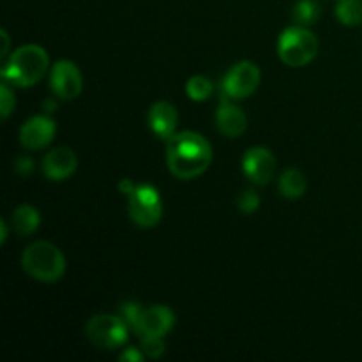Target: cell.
<instances>
[{
	"mask_svg": "<svg viewBox=\"0 0 362 362\" xmlns=\"http://www.w3.org/2000/svg\"><path fill=\"white\" fill-rule=\"evenodd\" d=\"M120 361H127V362H140L144 361V356L138 349H126L124 354L120 356Z\"/></svg>",
	"mask_w": 362,
	"mask_h": 362,
	"instance_id": "d4e9b609",
	"label": "cell"
},
{
	"mask_svg": "<svg viewBox=\"0 0 362 362\" xmlns=\"http://www.w3.org/2000/svg\"><path fill=\"white\" fill-rule=\"evenodd\" d=\"M318 41L306 27H288L281 32L278 41V55L286 66L303 67L317 57Z\"/></svg>",
	"mask_w": 362,
	"mask_h": 362,
	"instance_id": "277c9868",
	"label": "cell"
},
{
	"mask_svg": "<svg viewBox=\"0 0 362 362\" xmlns=\"http://www.w3.org/2000/svg\"><path fill=\"white\" fill-rule=\"evenodd\" d=\"M306 177L300 170L290 168L279 177V191L286 198H300L306 193Z\"/></svg>",
	"mask_w": 362,
	"mask_h": 362,
	"instance_id": "2e32d148",
	"label": "cell"
},
{
	"mask_svg": "<svg viewBox=\"0 0 362 362\" xmlns=\"http://www.w3.org/2000/svg\"><path fill=\"white\" fill-rule=\"evenodd\" d=\"M120 191H122V193L124 194H129L131 193V191H133L134 189V184L133 182H131V180L129 179H124L122 180V182H120Z\"/></svg>",
	"mask_w": 362,
	"mask_h": 362,
	"instance_id": "484cf974",
	"label": "cell"
},
{
	"mask_svg": "<svg viewBox=\"0 0 362 362\" xmlns=\"http://www.w3.org/2000/svg\"><path fill=\"white\" fill-rule=\"evenodd\" d=\"M14 95L9 90L7 83L4 81L2 87H0V113H2V119H7L11 115V112L14 110Z\"/></svg>",
	"mask_w": 362,
	"mask_h": 362,
	"instance_id": "603a6c76",
	"label": "cell"
},
{
	"mask_svg": "<svg viewBox=\"0 0 362 362\" xmlns=\"http://www.w3.org/2000/svg\"><path fill=\"white\" fill-rule=\"evenodd\" d=\"M243 168L251 182L258 184V186H265L274 177L276 159L267 148L253 147L244 154Z\"/></svg>",
	"mask_w": 362,
	"mask_h": 362,
	"instance_id": "30bf717a",
	"label": "cell"
},
{
	"mask_svg": "<svg viewBox=\"0 0 362 362\" xmlns=\"http://www.w3.org/2000/svg\"><path fill=\"white\" fill-rule=\"evenodd\" d=\"M49 85H52V90L57 98L69 101V99L78 98L81 94L83 78H81L80 69L71 60H60L53 66Z\"/></svg>",
	"mask_w": 362,
	"mask_h": 362,
	"instance_id": "ba28073f",
	"label": "cell"
},
{
	"mask_svg": "<svg viewBox=\"0 0 362 362\" xmlns=\"http://www.w3.org/2000/svg\"><path fill=\"white\" fill-rule=\"evenodd\" d=\"M320 18V6L317 0H299L293 7V21L300 27L315 25Z\"/></svg>",
	"mask_w": 362,
	"mask_h": 362,
	"instance_id": "ac0fdd59",
	"label": "cell"
},
{
	"mask_svg": "<svg viewBox=\"0 0 362 362\" xmlns=\"http://www.w3.org/2000/svg\"><path fill=\"white\" fill-rule=\"evenodd\" d=\"M216 124L225 136L237 138L246 131L247 119L246 113L239 106L232 105V103H223L216 112Z\"/></svg>",
	"mask_w": 362,
	"mask_h": 362,
	"instance_id": "5bb4252c",
	"label": "cell"
},
{
	"mask_svg": "<svg viewBox=\"0 0 362 362\" xmlns=\"http://www.w3.org/2000/svg\"><path fill=\"white\" fill-rule=\"evenodd\" d=\"M166 161L173 175L189 180L202 175L209 168L212 161V148L202 134L182 131L168 138Z\"/></svg>",
	"mask_w": 362,
	"mask_h": 362,
	"instance_id": "6da1fadb",
	"label": "cell"
},
{
	"mask_svg": "<svg viewBox=\"0 0 362 362\" xmlns=\"http://www.w3.org/2000/svg\"><path fill=\"white\" fill-rule=\"evenodd\" d=\"M177 122H179V115H177V110L173 108V105L166 101L152 105L151 112H148V124L158 136L166 138V140L172 138L175 134Z\"/></svg>",
	"mask_w": 362,
	"mask_h": 362,
	"instance_id": "4fadbf2b",
	"label": "cell"
},
{
	"mask_svg": "<svg viewBox=\"0 0 362 362\" xmlns=\"http://www.w3.org/2000/svg\"><path fill=\"white\" fill-rule=\"evenodd\" d=\"M78 159L71 148L59 147L53 148L46 154L45 161H42V172L49 180H64L71 177L76 170Z\"/></svg>",
	"mask_w": 362,
	"mask_h": 362,
	"instance_id": "7c38bea8",
	"label": "cell"
},
{
	"mask_svg": "<svg viewBox=\"0 0 362 362\" xmlns=\"http://www.w3.org/2000/svg\"><path fill=\"white\" fill-rule=\"evenodd\" d=\"M32 170H34V161L28 158H20L16 163V172L20 173V175H28V173H32Z\"/></svg>",
	"mask_w": 362,
	"mask_h": 362,
	"instance_id": "cb8c5ba5",
	"label": "cell"
},
{
	"mask_svg": "<svg viewBox=\"0 0 362 362\" xmlns=\"http://www.w3.org/2000/svg\"><path fill=\"white\" fill-rule=\"evenodd\" d=\"M48 55L41 46H21L7 60L2 71L4 81H9L16 87H30L41 80L48 69Z\"/></svg>",
	"mask_w": 362,
	"mask_h": 362,
	"instance_id": "7a4b0ae2",
	"label": "cell"
},
{
	"mask_svg": "<svg viewBox=\"0 0 362 362\" xmlns=\"http://www.w3.org/2000/svg\"><path fill=\"white\" fill-rule=\"evenodd\" d=\"M237 205H239V211L244 212V214H253L260 207V197L253 191H244L239 200H237Z\"/></svg>",
	"mask_w": 362,
	"mask_h": 362,
	"instance_id": "44dd1931",
	"label": "cell"
},
{
	"mask_svg": "<svg viewBox=\"0 0 362 362\" xmlns=\"http://www.w3.org/2000/svg\"><path fill=\"white\" fill-rule=\"evenodd\" d=\"M21 265L28 276L42 283L59 281L66 271L64 255L60 253L59 247L53 246L52 243H45V240L30 244L25 250L23 257H21Z\"/></svg>",
	"mask_w": 362,
	"mask_h": 362,
	"instance_id": "3957f363",
	"label": "cell"
},
{
	"mask_svg": "<svg viewBox=\"0 0 362 362\" xmlns=\"http://www.w3.org/2000/svg\"><path fill=\"white\" fill-rule=\"evenodd\" d=\"M7 239V226H6V221H0V243H6Z\"/></svg>",
	"mask_w": 362,
	"mask_h": 362,
	"instance_id": "83f0119b",
	"label": "cell"
},
{
	"mask_svg": "<svg viewBox=\"0 0 362 362\" xmlns=\"http://www.w3.org/2000/svg\"><path fill=\"white\" fill-rule=\"evenodd\" d=\"M140 311H141V306H140V304H136V303H126V304H122V306H120V313H122V318L126 320V324L129 325V329L133 332H134V329H136Z\"/></svg>",
	"mask_w": 362,
	"mask_h": 362,
	"instance_id": "7402d4cb",
	"label": "cell"
},
{
	"mask_svg": "<svg viewBox=\"0 0 362 362\" xmlns=\"http://www.w3.org/2000/svg\"><path fill=\"white\" fill-rule=\"evenodd\" d=\"M336 18L346 27L362 25V0H338Z\"/></svg>",
	"mask_w": 362,
	"mask_h": 362,
	"instance_id": "e0dca14e",
	"label": "cell"
},
{
	"mask_svg": "<svg viewBox=\"0 0 362 362\" xmlns=\"http://www.w3.org/2000/svg\"><path fill=\"white\" fill-rule=\"evenodd\" d=\"M260 83V69L253 62H243L232 66L223 80V94L230 99L250 98Z\"/></svg>",
	"mask_w": 362,
	"mask_h": 362,
	"instance_id": "52a82bcc",
	"label": "cell"
},
{
	"mask_svg": "<svg viewBox=\"0 0 362 362\" xmlns=\"http://www.w3.org/2000/svg\"><path fill=\"white\" fill-rule=\"evenodd\" d=\"M53 134H55V122L49 117L37 115L21 126L20 141L28 151H39L53 140Z\"/></svg>",
	"mask_w": 362,
	"mask_h": 362,
	"instance_id": "8fae6325",
	"label": "cell"
},
{
	"mask_svg": "<svg viewBox=\"0 0 362 362\" xmlns=\"http://www.w3.org/2000/svg\"><path fill=\"white\" fill-rule=\"evenodd\" d=\"M186 92L193 101H205L212 94V81L207 76H193L186 85Z\"/></svg>",
	"mask_w": 362,
	"mask_h": 362,
	"instance_id": "d6986e66",
	"label": "cell"
},
{
	"mask_svg": "<svg viewBox=\"0 0 362 362\" xmlns=\"http://www.w3.org/2000/svg\"><path fill=\"white\" fill-rule=\"evenodd\" d=\"M141 349L144 354L151 359H159L165 354V341L158 336H144L141 338Z\"/></svg>",
	"mask_w": 362,
	"mask_h": 362,
	"instance_id": "ffe728a7",
	"label": "cell"
},
{
	"mask_svg": "<svg viewBox=\"0 0 362 362\" xmlns=\"http://www.w3.org/2000/svg\"><path fill=\"white\" fill-rule=\"evenodd\" d=\"M173 324H175V315H173V311L168 310L166 306L141 308L134 332H136L140 338H144V336L165 338V336L172 331Z\"/></svg>",
	"mask_w": 362,
	"mask_h": 362,
	"instance_id": "9c48e42d",
	"label": "cell"
},
{
	"mask_svg": "<svg viewBox=\"0 0 362 362\" xmlns=\"http://www.w3.org/2000/svg\"><path fill=\"white\" fill-rule=\"evenodd\" d=\"M127 211L131 219L141 228H152L163 216V204L159 191L151 184H138L127 194Z\"/></svg>",
	"mask_w": 362,
	"mask_h": 362,
	"instance_id": "5b68a950",
	"label": "cell"
},
{
	"mask_svg": "<svg viewBox=\"0 0 362 362\" xmlns=\"http://www.w3.org/2000/svg\"><path fill=\"white\" fill-rule=\"evenodd\" d=\"M41 216L32 205H20L13 212V225L20 235H30L39 228Z\"/></svg>",
	"mask_w": 362,
	"mask_h": 362,
	"instance_id": "9a60e30c",
	"label": "cell"
},
{
	"mask_svg": "<svg viewBox=\"0 0 362 362\" xmlns=\"http://www.w3.org/2000/svg\"><path fill=\"white\" fill-rule=\"evenodd\" d=\"M127 329H129V325L126 324L122 317L119 318L112 317V315H95L88 320L87 327H85V334L90 339L92 345L105 350H113L126 345Z\"/></svg>",
	"mask_w": 362,
	"mask_h": 362,
	"instance_id": "8992f818",
	"label": "cell"
},
{
	"mask_svg": "<svg viewBox=\"0 0 362 362\" xmlns=\"http://www.w3.org/2000/svg\"><path fill=\"white\" fill-rule=\"evenodd\" d=\"M0 37H2V41H4V48H2V57H4L7 53V48H9V37H7L6 30L0 32Z\"/></svg>",
	"mask_w": 362,
	"mask_h": 362,
	"instance_id": "4316f807",
	"label": "cell"
}]
</instances>
